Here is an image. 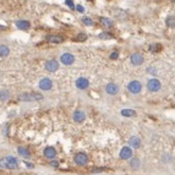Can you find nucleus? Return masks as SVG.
<instances>
[{"label":"nucleus","instance_id":"f257e3e1","mask_svg":"<svg viewBox=\"0 0 175 175\" xmlns=\"http://www.w3.org/2000/svg\"><path fill=\"white\" fill-rule=\"evenodd\" d=\"M18 99L21 102H34V101L43 99V96L39 92H26V93H21L18 96Z\"/></svg>","mask_w":175,"mask_h":175},{"label":"nucleus","instance_id":"f03ea898","mask_svg":"<svg viewBox=\"0 0 175 175\" xmlns=\"http://www.w3.org/2000/svg\"><path fill=\"white\" fill-rule=\"evenodd\" d=\"M18 167V161L15 157L7 156L2 159H0V168H9V169H16Z\"/></svg>","mask_w":175,"mask_h":175},{"label":"nucleus","instance_id":"7ed1b4c3","mask_svg":"<svg viewBox=\"0 0 175 175\" xmlns=\"http://www.w3.org/2000/svg\"><path fill=\"white\" fill-rule=\"evenodd\" d=\"M161 88H162V83H161V81L158 78H149L148 80V82H147V89L149 92L154 93V92L161 91Z\"/></svg>","mask_w":175,"mask_h":175},{"label":"nucleus","instance_id":"20e7f679","mask_svg":"<svg viewBox=\"0 0 175 175\" xmlns=\"http://www.w3.org/2000/svg\"><path fill=\"white\" fill-rule=\"evenodd\" d=\"M127 91L132 94H138L142 91V83L137 80H133L127 85Z\"/></svg>","mask_w":175,"mask_h":175},{"label":"nucleus","instance_id":"39448f33","mask_svg":"<svg viewBox=\"0 0 175 175\" xmlns=\"http://www.w3.org/2000/svg\"><path fill=\"white\" fill-rule=\"evenodd\" d=\"M133 152H132V148L130 146H124L121 149H120V153H119V157L120 159L122 161H129L131 157H132Z\"/></svg>","mask_w":175,"mask_h":175},{"label":"nucleus","instance_id":"423d86ee","mask_svg":"<svg viewBox=\"0 0 175 175\" xmlns=\"http://www.w3.org/2000/svg\"><path fill=\"white\" fill-rule=\"evenodd\" d=\"M38 87L42 89V91H50L53 88V81L49 78V77H43L39 83H38Z\"/></svg>","mask_w":175,"mask_h":175},{"label":"nucleus","instance_id":"0eeeda50","mask_svg":"<svg viewBox=\"0 0 175 175\" xmlns=\"http://www.w3.org/2000/svg\"><path fill=\"white\" fill-rule=\"evenodd\" d=\"M44 69H46L48 72H55V71H58V69H59V62L55 59H49V60L46 61Z\"/></svg>","mask_w":175,"mask_h":175},{"label":"nucleus","instance_id":"6e6552de","mask_svg":"<svg viewBox=\"0 0 175 175\" xmlns=\"http://www.w3.org/2000/svg\"><path fill=\"white\" fill-rule=\"evenodd\" d=\"M74 161H75V163H76L77 165L82 167V165H86V164L88 163V157H87L86 153L80 152V153H77V154L74 157Z\"/></svg>","mask_w":175,"mask_h":175},{"label":"nucleus","instance_id":"1a4fd4ad","mask_svg":"<svg viewBox=\"0 0 175 175\" xmlns=\"http://www.w3.org/2000/svg\"><path fill=\"white\" fill-rule=\"evenodd\" d=\"M74 61H75V57H74L72 54H70V53H64V54L60 57V62H61L62 65H65V66L72 65Z\"/></svg>","mask_w":175,"mask_h":175},{"label":"nucleus","instance_id":"9d476101","mask_svg":"<svg viewBox=\"0 0 175 175\" xmlns=\"http://www.w3.org/2000/svg\"><path fill=\"white\" fill-rule=\"evenodd\" d=\"M143 57H142V54L141 53H133L131 57H130V61H131V64L133 65V66H140V65H142L143 64Z\"/></svg>","mask_w":175,"mask_h":175},{"label":"nucleus","instance_id":"9b49d317","mask_svg":"<svg viewBox=\"0 0 175 175\" xmlns=\"http://www.w3.org/2000/svg\"><path fill=\"white\" fill-rule=\"evenodd\" d=\"M43 154H44L46 158H48V159L52 161V159H54V158L57 157V149H55L54 147H52V146H48V147L44 148Z\"/></svg>","mask_w":175,"mask_h":175},{"label":"nucleus","instance_id":"f8f14e48","mask_svg":"<svg viewBox=\"0 0 175 175\" xmlns=\"http://www.w3.org/2000/svg\"><path fill=\"white\" fill-rule=\"evenodd\" d=\"M88 86H89L88 78H86V77H78L76 80V87L78 89H86V88H88Z\"/></svg>","mask_w":175,"mask_h":175},{"label":"nucleus","instance_id":"ddd939ff","mask_svg":"<svg viewBox=\"0 0 175 175\" xmlns=\"http://www.w3.org/2000/svg\"><path fill=\"white\" fill-rule=\"evenodd\" d=\"M105 92L108 94H110V96H115V94L119 93V86L114 82H110V83H108L105 86Z\"/></svg>","mask_w":175,"mask_h":175},{"label":"nucleus","instance_id":"4468645a","mask_svg":"<svg viewBox=\"0 0 175 175\" xmlns=\"http://www.w3.org/2000/svg\"><path fill=\"white\" fill-rule=\"evenodd\" d=\"M72 119H74L75 122L81 124V122H83L85 119H86V113H85L83 110H76V112L72 114Z\"/></svg>","mask_w":175,"mask_h":175},{"label":"nucleus","instance_id":"2eb2a0df","mask_svg":"<svg viewBox=\"0 0 175 175\" xmlns=\"http://www.w3.org/2000/svg\"><path fill=\"white\" fill-rule=\"evenodd\" d=\"M129 146L131 148H140L141 147V138L138 136H131L129 140Z\"/></svg>","mask_w":175,"mask_h":175},{"label":"nucleus","instance_id":"dca6fc26","mask_svg":"<svg viewBox=\"0 0 175 175\" xmlns=\"http://www.w3.org/2000/svg\"><path fill=\"white\" fill-rule=\"evenodd\" d=\"M15 25H16V27L18 30H22V31H27L31 27V23L28 21H26V20H18V21L15 22Z\"/></svg>","mask_w":175,"mask_h":175},{"label":"nucleus","instance_id":"f3484780","mask_svg":"<svg viewBox=\"0 0 175 175\" xmlns=\"http://www.w3.org/2000/svg\"><path fill=\"white\" fill-rule=\"evenodd\" d=\"M129 161H130L129 164H130V167H131L133 170L140 169V167H141V161H140L137 157H131Z\"/></svg>","mask_w":175,"mask_h":175},{"label":"nucleus","instance_id":"a211bd4d","mask_svg":"<svg viewBox=\"0 0 175 175\" xmlns=\"http://www.w3.org/2000/svg\"><path fill=\"white\" fill-rule=\"evenodd\" d=\"M47 41L48 42H50V43H61L62 41H64V38L61 37V36H55V34H50V36H48L47 37Z\"/></svg>","mask_w":175,"mask_h":175},{"label":"nucleus","instance_id":"6ab92c4d","mask_svg":"<svg viewBox=\"0 0 175 175\" xmlns=\"http://www.w3.org/2000/svg\"><path fill=\"white\" fill-rule=\"evenodd\" d=\"M17 153H18L21 157H23V158H30V157H31V152H30L26 147H18V148H17Z\"/></svg>","mask_w":175,"mask_h":175},{"label":"nucleus","instance_id":"aec40b11","mask_svg":"<svg viewBox=\"0 0 175 175\" xmlns=\"http://www.w3.org/2000/svg\"><path fill=\"white\" fill-rule=\"evenodd\" d=\"M10 54V49L5 44H0V58H6Z\"/></svg>","mask_w":175,"mask_h":175},{"label":"nucleus","instance_id":"412c9836","mask_svg":"<svg viewBox=\"0 0 175 175\" xmlns=\"http://www.w3.org/2000/svg\"><path fill=\"white\" fill-rule=\"evenodd\" d=\"M99 21H101V23L104 26V27H107V28H110V27H113V22H112V20H109V18H107V17H99Z\"/></svg>","mask_w":175,"mask_h":175},{"label":"nucleus","instance_id":"4be33fe9","mask_svg":"<svg viewBox=\"0 0 175 175\" xmlns=\"http://www.w3.org/2000/svg\"><path fill=\"white\" fill-rule=\"evenodd\" d=\"M121 115L126 117H131L136 115V112L132 110V109H122V110H121Z\"/></svg>","mask_w":175,"mask_h":175},{"label":"nucleus","instance_id":"5701e85b","mask_svg":"<svg viewBox=\"0 0 175 175\" xmlns=\"http://www.w3.org/2000/svg\"><path fill=\"white\" fill-rule=\"evenodd\" d=\"M9 96H10L9 91H6V89H1L0 91V101H6L9 98Z\"/></svg>","mask_w":175,"mask_h":175},{"label":"nucleus","instance_id":"b1692460","mask_svg":"<svg viewBox=\"0 0 175 175\" xmlns=\"http://www.w3.org/2000/svg\"><path fill=\"white\" fill-rule=\"evenodd\" d=\"M161 48H162V46H161V44H151V46H149V52L157 53V52H159V50H161Z\"/></svg>","mask_w":175,"mask_h":175},{"label":"nucleus","instance_id":"393cba45","mask_svg":"<svg viewBox=\"0 0 175 175\" xmlns=\"http://www.w3.org/2000/svg\"><path fill=\"white\" fill-rule=\"evenodd\" d=\"M167 26H168V27H175V17L169 16V17L167 18Z\"/></svg>","mask_w":175,"mask_h":175},{"label":"nucleus","instance_id":"a878e982","mask_svg":"<svg viewBox=\"0 0 175 175\" xmlns=\"http://www.w3.org/2000/svg\"><path fill=\"white\" fill-rule=\"evenodd\" d=\"M82 22L86 25V26H93V21L91 17H83L82 18Z\"/></svg>","mask_w":175,"mask_h":175},{"label":"nucleus","instance_id":"bb28decb","mask_svg":"<svg viewBox=\"0 0 175 175\" xmlns=\"http://www.w3.org/2000/svg\"><path fill=\"white\" fill-rule=\"evenodd\" d=\"M99 38H101V39H109V38H113V34L107 33V32H103V33H99Z\"/></svg>","mask_w":175,"mask_h":175},{"label":"nucleus","instance_id":"cd10ccee","mask_svg":"<svg viewBox=\"0 0 175 175\" xmlns=\"http://www.w3.org/2000/svg\"><path fill=\"white\" fill-rule=\"evenodd\" d=\"M65 4H66L71 10H74V9H75V4H74V1H72V0H65Z\"/></svg>","mask_w":175,"mask_h":175},{"label":"nucleus","instance_id":"c85d7f7f","mask_svg":"<svg viewBox=\"0 0 175 175\" xmlns=\"http://www.w3.org/2000/svg\"><path fill=\"white\" fill-rule=\"evenodd\" d=\"M86 39H87V36L85 33H80L77 36V41H86Z\"/></svg>","mask_w":175,"mask_h":175},{"label":"nucleus","instance_id":"c756f323","mask_svg":"<svg viewBox=\"0 0 175 175\" xmlns=\"http://www.w3.org/2000/svg\"><path fill=\"white\" fill-rule=\"evenodd\" d=\"M75 9H76V11H78V12H85V7L82 6V5H77V6H75Z\"/></svg>","mask_w":175,"mask_h":175},{"label":"nucleus","instance_id":"7c9ffc66","mask_svg":"<svg viewBox=\"0 0 175 175\" xmlns=\"http://www.w3.org/2000/svg\"><path fill=\"white\" fill-rule=\"evenodd\" d=\"M170 161H172V158H170L169 154H164V156H163V162H164V163H168V162H170Z\"/></svg>","mask_w":175,"mask_h":175},{"label":"nucleus","instance_id":"2f4dec72","mask_svg":"<svg viewBox=\"0 0 175 175\" xmlns=\"http://www.w3.org/2000/svg\"><path fill=\"white\" fill-rule=\"evenodd\" d=\"M119 58V53L117 52H113L112 54H110V59H113V60H115V59Z\"/></svg>","mask_w":175,"mask_h":175},{"label":"nucleus","instance_id":"473e14b6","mask_svg":"<svg viewBox=\"0 0 175 175\" xmlns=\"http://www.w3.org/2000/svg\"><path fill=\"white\" fill-rule=\"evenodd\" d=\"M50 165H52V167H54V168H58L59 163H58V162H55V161H54V162H50Z\"/></svg>","mask_w":175,"mask_h":175},{"label":"nucleus","instance_id":"72a5a7b5","mask_svg":"<svg viewBox=\"0 0 175 175\" xmlns=\"http://www.w3.org/2000/svg\"><path fill=\"white\" fill-rule=\"evenodd\" d=\"M26 165H27V168H31V169L34 168V165H33L32 163H27V162H26Z\"/></svg>","mask_w":175,"mask_h":175},{"label":"nucleus","instance_id":"f704fd0d","mask_svg":"<svg viewBox=\"0 0 175 175\" xmlns=\"http://www.w3.org/2000/svg\"><path fill=\"white\" fill-rule=\"evenodd\" d=\"M4 30H6V27H5V26H1V25H0V31H4Z\"/></svg>","mask_w":175,"mask_h":175}]
</instances>
